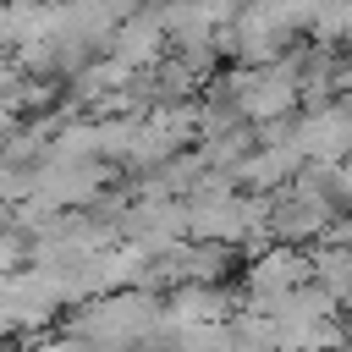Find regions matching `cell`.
I'll return each instance as SVG.
<instances>
[{"mask_svg": "<svg viewBox=\"0 0 352 352\" xmlns=\"http://www.w3.org/2000/svg\"><path fill=\"white\" fill-rule=\"evenodd\" d=\"M292 143L308 165H341L352 154V110L336 99V104H314L292 116Z\"/></svg>", "mask_w": 352, "mask_h": 352, "instance_id": "cell-1", "label": "cell"}, {"mask_svg": "<svg viewBox=\"0 0 352 352\" xmlns=\"http://www.w3.org/2000/svg\"><path fill=\"white\" fill-rule=\"evenodd\" d=\"M308 280H314L308 248H286V242H275V248H264V253L248 264V292H253V302H258V308H270V302L292 297V292H297V286H308Z\"/></svg>", "mask_w": 352, "mask_h": 352, "instance_id": "cell-2", "label": "cell"}, {"mask_svg": "<svg viewBox=\"0 0 352 352\" xmlns=\"http://www.w3.org/2000/svg\"><path fill=\"white\" fill-rule=\"evenodd\" d=\"M308 264H314V286H324L341 319H352V248H308Z\"/></svg>", "mask_w": 352, "mask_h": 352, "instance_id": "cell-3", "label": "cell"}, {"mask_svg": "<svg viewBox=\"0 0 352 352\" xmlns=\"http://www.w3.org/2000/svg\"><path fill=\"white\" fill-rule=\"evenodd\" d=\"M182 308H187L192 319H226V314H231V297L214 292V286H192V292H182Z\"/></svg>", "mask_w": 352, "mask_h": 352, "instance_id": "cell-4", "label": "cell"}, {"mask_svg": "<svg viewBox=\"0 0 352 352\" xmlns=\"http://www.w3.org/2000/svg\"><path fill=\"white\" fill-rule=\"evenodd\" d=\"M336 170H341V182H346V187H352V154H346V160H341V165H336Z\"/></svg>", "mask_w": 352, "mask_h": 352, "instance_id": "cell-5", "label": "cell"}]
</instances>
